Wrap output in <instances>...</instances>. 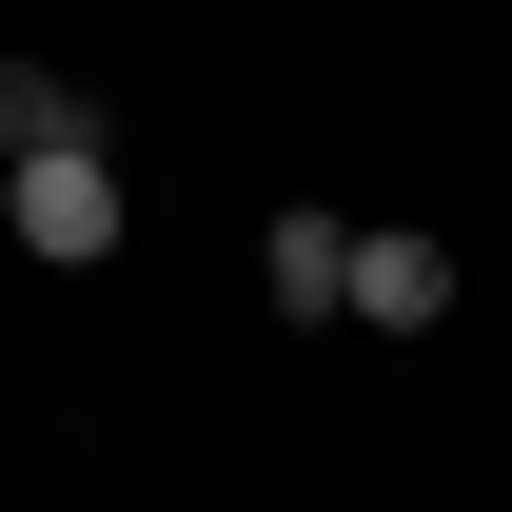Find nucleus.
Returning a JSON list of instances; mask_svg holds the SVG:
<instances>
[{"mask_svg": "<svg viewBox=\"0 0 512 512\" xmlns=\"http://www.w3.org/2000/svg\"><path fill=\"white\" fill-rule=\"evenodd\" d=\"M0 217H20V256L99 276V256H119V158H99V138H60V158H0Z\"/></svg>", "mask_w": 512, "mask_h": 512, "instance_id": "1", "label": "nucleus"}, {"mask_svg": "<svg viewBox=\"0 0 512 512\" xmlns=\"http://www.w3.org/2000/svg\"><path fill=\"white\" fill-rule=\"evenodd\" d=\"M256 296H276V316H335V296H355V217L276 197V217H256Z\"/></svg>", "mask_w": 512, "mask_h": 512, "instance_id": "2", "label": "nucleus"}, {"mask_svg": "<svg viewBox=\"0 0 512 512\" xmlns=\"http://www.w3.org/2000/svg\"><path fill=\"white\" fill-rule=\"evenodd\" d=\"M60 138H99V99L60 60H0V158H60Z\"/></svg>", "mask_w": 512, "mask_h": 512, "instance_id": "4", "label": "nucleus"}, {"mask_svg": "<svg viewBox=\"0 0 512 512\" xmlns=\"http://www.w3.org/2000/svg\"><path fill=\"white\" fill-rule=\"evenodd\" d=\"M335 316H355V335H434L453 316V256L434 237H355V296H335Z\"/></svg>", "mask_w": 512, "mask_h": 512, "instance_id": "3", "label": "nucleus"}]
</instances>
